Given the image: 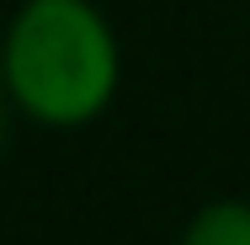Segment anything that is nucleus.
Returning a JSON list of instances; mask_svg holds the SVG:
<instances>
[{"mask_svg": "<svg viewBox=\"0 0 250 245\" xmlns=\"http://www.w3.org/2000/svg\"><path fill=\"white\" fill-rule=\"evenodd\" d=\"M187 245H250V208L245 202H218L187 229Z\"/></svg>", "mask_w": 250, "mask_h": 245, "instance_id": "obj_2", "label": "nucleus"}, {"mask_svg": "<svg viewBox=\"0 0 250 245\" xmlns=\"http://www.w3.org/2000/svg\"><path fill=\"white\" fill-rule=\"evenodd\" d=\"M5 80L43 123H85L117 80V48L101 16L80 0H32L5 48Z\"/></svg>", "mask_w": 250, "mask_h": 245, "instance_id": "obj_1", "label": "nucleus"}]
</instances>
